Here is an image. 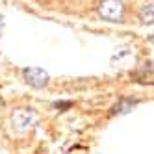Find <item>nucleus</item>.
<instances>
[{
    "mask_svg": "<svg viewBox=\"0 0 154 154\" xmlns=\"http://www.w3.org/2000/svg\"><path fill=\"white\" fill-rule=\"evenodd\" d=\"M97 9H98V15L108 23H121L125 17L123 0H100Z\"/></svg>",
    "mask_w": 154,
    "mask_h": 154,
    "instance_id": "obj_1",
    "label": "nucleus"
},
{
    "mask_svg": "<svg viewBox=\"0 0 154 154\" xmlns=\"http://www.w3.org/2000/svg\"><path fill=\"white\" fill-rule=\"evenodd\" d=\"M11 123H13V128L17 132H28L30 128L35 126L37 113L34 109H30V108H19L11 115Z\"/></svg>",
    "mask_w": 154,
    "mask_h": 154,
    "instance_id": "obj_2",
    "label": "nucleus"
},
{
    "mask_svg": "<svg viewBox=\"0 0 154 154\" xmlns=\"http://www.w3.org/2000/svg\"><path fill=\"white\" fill-rule=\"evenodd\" d=\"M23 76H24V82L28 85H32V87H35V89H41V87H47L48 85V72L39 69V67L24 69Z\"/></svg>",
    "mask_w": 154,
    "mask_h": 154,
    "instance_id": "obj_3",
    "label": "nucleus"
},
{
    "mask_svg": "<svg viewBox=\"0 0 154 154\" xmlns=\"http://www.w3.org/2000/svg\"><path fill=\"white\" fill-rule=\"evenodd\" d=\"M139 19L145 24H152V4H145L139 11Z\"/></svg>",
    "mask_w": 154,
    "mask_h": 154,
    "instance_id": "obj_4",
    "label": "nucleus"
},
{
    "mask_svg": "<svg viewBox=\"0 0 154 154\" xmlns=\"http://www.w3.org/2000/svg\"><path fill=\"white\" fill-rule=\"evenodd\" d=\"M136 102H132V100H121L117 106H115V112L117 113H125V112H128V109H132V106H134Z\"/></svg>",
    "mask_w": 154,
    "mask_h": 154,
    "instance_id": "obj_5",
    "label": "nucleus"
},
{
    "mask_svg": "<svg viewBox=\"0 0 154 154\" xmlns=\"http://www.w3.org/2000/svg\"><path fill=\"white\" fill-rule=\"evenodd\" d=\"M4 24H6V23H4V17L0 15V35H2V30H4Z\"/></svg>",
    "mask_w": 154,
    "mask_h": 154,
    "instance_id": "obj_6",
    "label": "nucleus"
}]
</instances>
